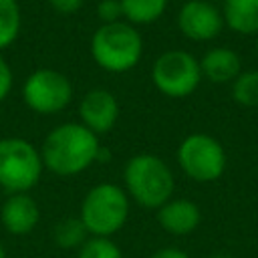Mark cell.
I'll return each mask as SVG.
<instances>
[{"label":"cell","instance_id":"24","mask_svg":"<svg viewBox=\"0 0 258 258\" xmlns=\"http://www.w3.org/2000/svg\"><path fill=\"white\" fill-rule=\"evenodd\" d=\"M0 258H6V248H4L2 242H0Z\"/></svg>","mask_w":258,"mask_h":258},{"label":"cell","instance_id":"3","mask_svg":"<svg viewBox=\"0 0 258 258\" xmlns=\"http://www.w3.org/2000/svg\"><path fill=\"white\" fill-rule=\"evenodd\" d=\"M91 58L107 73H127L135 69L143 56V38L137 26L119 20L101 24L89 42Z\"/></svg>","mask_w":258,"mask_h":258},{"label":"cell","instance_id":"13","mask_svg":"<svg viewBox=\"0 0 258 258\" xmlns=\"http://www.w3.org/2000/svg\"><path fill=\"white\" fill-rule=\"evenodd\" d=\"M202 77L212 83H232L242 73L240 54L228 46H214L204 52L200 60Z\"/></svg>","mask_w":258,"mask_h":258},{"label":"cell","instance_id":"10","mask_svg":"<svg viewBox=\"0 0 258 258\" xmlns=\"http://www.w3.org/2000/svg\"><path fill=\"white\" fill-rule=\"evenodd\" d=\"M119 119L117 97L103 87L91 89L83 95L79 103V123L85 125L95 135H103L115 127Z\"/></svg>","mask_w":258,"mask_h":258},{"label":"cell","instance_id":"17","mask_svg":"<svg viewBox=\"0 0 258 258\" xmlns=\"http://www.w3.org/2000/svg\"><path fill=\"white\" fill-rule=\"evenodd\" d=\"M89 240V232L79 216L60 220L54 226V242L62 250H79Z\"/></svg>","mask_w":258,"mask_h":258},{"label":"cell","instance_id":"12","mask_svg":"<svg viewBox=\"0 0 258 258\" xmlns=\"http://www.w3.org/2000/svg\"><path fill=\"white\" fill-rule=\"evenodd\" d=\"M155 212L157 224L171 236H187L202 222V212L198 204L187 198H171Z\"/></svg>","mask_w":258,"mask_h":258},{"label":"cell","instance_id":"19","mask_svg":"<svg viewBox=\"0 0 258 258\" xmlns=\"http://www.w3.org/2000/svg\"><path fill=\"white\" fill-rule=\"evenodd\" d=\"M77 258H123V252L113 238L89 236V240L77 250Z\"/></svg>","mask_w":258,"mask_h":258},{"label":"cell","instance_id":"11","mask_svg":"<svg viewBox=\"0 0 258 258\" xmlns=\"http://www.w3.org/2000/svg\"><path fill=\"white\" fill-rule=\"evenodd\" d=\"M0 222L12 236H28L40 222V208L30 194H8L0 208Z\"/></svg>","mask_w":258,"mask_h":258},{"label":"cell","instance_id":"16","mask_svg":"<svg viewBox=\"0 0 258 258\" xmlns=\"http://www.w3.org/2000/svg\"><path fill=\"white\" fill-rule=\"evenodd\" d=\"M22 28V12L18 0H0V52L12 46Z\"/></svg>","mask_w":258,"mask_h":258},{"label":"cell","instance_id":"18","mask_svg":"<svg viewBox=\"0 0 258 258\" xmlns=\"http://www.w3.org/2000/svg\"><path fill=\"white\" fill-rule=\"evenodd\" d=\"M232 97L242 107H258V71H244L232 81Z\"/></svg>","mask_w":258,"mask_h":258},{"label":"cell","instance_id":"25","mask_svg":"<svg viewBox=\"0 0 258 258\" xmlns=\"http://www.w3.org/2000/svg\"><path fill=\"white\" fill-rule=\"evenodd\" d=\"M212 258H230V256H224V254H216V256H212Z\"/></svg>","mask_w":258,"mask_h":258},{"label":"cell","instance_id":"21","mask_svg":"<svg viewBox=\"0 0 258 258\" xmlns=\"http://www.w3.org/2000/svg\"><path fill=\"white\" fill-rule=\"evenodd\" d=\"M12 87H14V73H12V67L8 64V60L2 56L0 52V103L12 93Z\"/></svg>","mask_w":258,"mask_h":258},{"label":"cell","instance_id":"7","mask_svg":"<svg viewBox=\"0 0 258 258\" xmlns=\"http://www.w3.org/2000/svg\"><path fill=\"white\" fill-rule=\"evenodd\" d=\"M24 105L38 115H56L73 101V83L56 69L40 67L32 71L20 89Z\"/></svg>","mask_w":258,"mask_h":258},{"label":"cell","instance_id":"20","mask_svg":"<svg viewBox=\"0 0 258 258\" xmlns=\"http://www.w3.org/2000/svg\"><path fill=\"white\" fill-rule=\"evenodd\" d=\"M97 16H99L101 24H111V22L123 20L121 2L119 0H101L97 4Z\"/></svg>","mask_w":258,"mask_h":258},{"label":"cell","instance_id":"1","mask_svg":"<svg viewBox=\"0 0 258 258\" xmlns=\"http://www.w3.org/2000/svg\"><path fill=\"white\" fill-rule=\"evenodd\" d=\"M99 135L89 131L79 121L52 127L40 145L44 169L58 177H73L83 173L95 161H99Z\"/></svg>","mask_w":258,"mask_h":258},{"label":"cell","instance_id":"5","mask_svg":"<svg viewBox=\"0 0 258 258\" xmlns=\"http://www.w3.org/2000/svg\"><path fill=\"white\" fill-rule=\"evenodd\" d=\"M44 171L40 149L24 137H0V187L8 194H28Z\"/></svg>","mask_w":258,"mask_h":258},{"label":"cell","instance_id":"14","mask_svg":"<svg viewBox=\"0 0 258 258\" xmlns=\"http://www.w3.org/2000/svg\"><path fill=\"white\" fill-rule=\"evenodd\" d=\"M224 26L238 34H258V0H224Z\"/></svg>","mask_w":258,"mask_h":258},{"label":"cell","instance_id":"8","mask_svg":"<svg viewBox=\"0 0 258 258\" xmlns=\"http://www.w3.org/2000/svg\"><path fill=\"white\" fill-rule=\"evenodd\" d=\"M175 157L179 169L200 183L216 181L226 169V151L222 143L208 133H189L183 137Z\"/></svg>","mask_w":258,"mask_h":258},{"label":"cell","instance_id":"9","mask_svg":"<svg viewBox=\"0 0 258 258\" xmlns=\"http://www.w3.org/2000/svg\"><path fill=\"white\" fill-rule=\"evenodd\" d=\"M177 28L194 42L214 40L224 28V16L210 0H185L177 12Z\"/></svg>","mask_w":258,"mask_h":258},{"label":"cell","instance_id":"26","mask_svg":"<svg viewBox=\"0 0 258 258\" xmlns=\"http://www.w3.org/2000/svg\"><path fill=\"white\" fill-rule=\"evenodd\" d=\"M256 54H258V40H256Z\"/></svg>","mask_w":258,"mask_h":258},{"label":"cell","instance_id":"6","mask_svg":"<svg viewBox=\"0 0 258 258\" xmlns=\"http://www.w3.org/2000/svg\"><path fill=\"white\" fill-rule=\"evenodd\" d=\"M202 81L200 60L181 48H171L161 52L151 64L153 87L171 99L189 97Z\"/></svg>","mask_w":258,"mask_h":258},{"label":"cell","instance_id":"22","mask_svg":"<svg viewBox=\"0 0 258 258\" xmlns=\"http://www.w3.org/2000/svg\"><path fill=\"white\" fill-rule=\"evenodd\" d=\"M83 2L85 0H48V4L52 6V10L58 12V14H64V16L79 12L81 6H83Z\"/></svg>","mask_w":258,"mask_h":258},{"label":"cell","instance_id":"2","mask_svg":"<svg viewBox=\"0 0 258 258\" xmlns=\"http://www.w3.org/2000/svg\"><path fill=\"white\" fill-rule=\"evenodd\" d=\"M173 171L153 153H135L123 165V189L141 208H161L173 198Z\"/></svg>","mask_w":258,"mask_h":258},{"label":"cell","instance_id":"23","mask_svg":"<svg viewBox=\"0 0 258 258\" xmlns=\"http://www.w3.org/2000/svg\"><path fill=\"white\" fill-rule=\"evenodd\" d=\"M149 258H189L183 250H179V248H175V246H167V248H159V250H155Z\"/></svg>","mask_w":258,"mask_h":258},{"label":"cell","instance_id":"4","mask_svg":"<svg viewBox=\"0 0 258 258\" xmlns=\"http://www.w3.org/2000/svg\"><path fill=\"white\" fill-rule=\"evenodd\" d=\"M129 210L131 200L123 185L101 181L85 194L79 218L85 224L89 236L111 238L127 224Z\"/></svg>","mask_w":258,"mask_h":258},{"label":"cell","instance_id":"15","mask_svg":"<svg viewBox=\"0 0 258 258\" xmlns=\"http://www.w3.org/2000/svg\"><path fill=\"white\" fill-rule=\"evenodd\" d=\"M121 10H123V20L141 26V24H151L167 8V0H119Z\"/></svg>","mask_w":258,"mask_h":258}]
</instances>
